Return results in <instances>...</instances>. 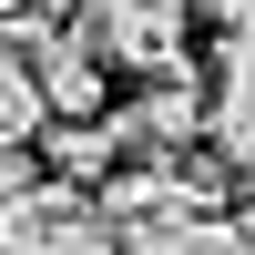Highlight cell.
<instances>
[{"label": "cell", "instance_id": "obj_6", "mask_svg": "<svg viewBox=\"0 0 255 255\" xmlns=\"http://www.w3.org/2000/svg\"><path fill=\"white\" fill-rule=\"evenodd\" d=\"M31 184H41V174H31V143H0V204L31 194Z\"/></svg>", "mask_w": 255, "mask_h": 255}, {"label": "cell", "instance_id": "obj_4", "mask_svg": "<svg viewBox=\"0 0 255 255\" xmlns=\"http://www.w3.org/2000/svg\"><path fill=\"white\" fill-rule=\"evenodd\" d=\"M41 163H51V184H72V194H92L102 174L123 163V143H113V123H41Z\"/></svg>", "mask_w": 255, "mask_h": 255}, {"label": "cell", "instance_id": "obj_3", "mask_svg": "<svg viewBox=\"0 0 255 255\" xmlns=\"http://www.w3.org/2000/svg\"><path fill=\"white\" fill-rule=\"evenodd\" d=\"M204 153L255 163V31H215V61H204Z\"/></svg>", "mask_w": 255, "mask_h": 255}, {"label": "cell", "instance_id": "obj_1", "mask_svg": "<svg viewBox=\"0 0 255 255\" xmlns=\"http://www.w3.org/2000/svg\"><path fill=\"white\" fill-rule=\"evenodd\" d=\"M72 31L92 41V61H123L143 82L184 61V0H72Z\"/></svg>", "mask_w": 255, "mask_h": 255}, {"label": "cell", "instance_id": "obj_8", "mask_svg": "<svg viewBox=\"0 0 255 255\" xmlns=\"http://www.w3.org/2000/svg\"><path fill=\"white\" fill-rule=\"evenodd\" d=\"M0 10H51V0H0Z\"/></svg>", "mask_w": 255, "mask_h": 255}, {"label": "cell", "instance_id": "obj_9", "mask_svg": "<svg viewBox=\"0 0 255 255\" xmlns=\"http://www.w3.org/2000/svg\"><path fill=\"white\" fill-rule=\"evenodd\" d=\"M245 245H255V204H245Z\"/></svg>", "mask_w": 255, "mask_h": 255}, {"label": "cell", "instance_id": "obj_7", "mask_svg": "<svg viewBox=\"0 0 255 255\" xmlns=\"http://www.w3.org/2000/svg\"><path fill=\"white\" fill-rule=\"evenodd\" d=\"M215 10V31H255V0H204Z\"/></svg>", "mask_w": 255, "mask_h": 255}, {"label": "cell", "instance_id": "obj_2", "mask_svg": "<svg viewBox=\"0 0 255 255\" xmlns=\"http://www.w3.org/2000/svg\"><path fill=\"white\" fill-rule=\"evenodd\" d=\"M0 255H113V225L72 184H31L0 204Z\"/></svg>", "mask_w": 255, "mask_h": 255}, {"label": "cell", "instance_id": "obj_5", "mask_svg": "<svg viewBox=\"0 0 255 255\" xmlns=\"http://www.w3.org/2000/svg\"><path fill=\"white\" fill-rule=\"evenodd\" d=\"M31 133H41V92H31V72L0 51V143H31Z\"/></svg>", "mask_w": 255, "mask_h": 255}]
</instances>
